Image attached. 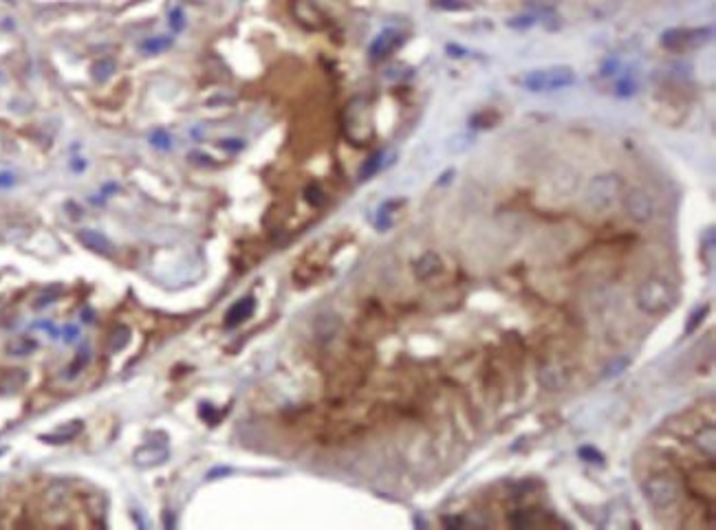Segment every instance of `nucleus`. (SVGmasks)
<instances>
[{
    "instance_id": "obj_15",
    "label": "nucleus",
    "mask_w": 716,
    "mask_h": 530,
    "mask_svg": "<svg viewBox=\"0 0 716 530\" xmlns=\"http://www.w3.org/2000/svg\"><path fill=\"white\" fill-rule=\"evenodd\" d=\"M472 143H474V136H472V134H457V136H452V139L448 141V150H450L452 154L465 152V150H470V147H472Z\"/></svg>"
},
{
    "instance_id": "obj_20",
    "label": "nucleus",
    "mask_w": 716,
    "mask_h": 530,
    "mask_svg": "<svg viewBox=\"0 0 716 530\" xmlns=\"http://www.w3.org/2000/svg\"><path fill=\"white\" fill-rule=\"evenodd\" d=\"M128 328H119V330H115L113 333V344H111V348L113 350H122L126 344H128Z\"/></svg>"
},
{
    "instance_id": "obj_2",
    "label": "nucleus",
    "mask_w": 716,
    "mask_h": 530,
    "mask_svg": "<svg viewBox=\"0 0 716 530\" xmlns=\"http://www.w3.org/2000/svg\"><path fill=\"white\" fill-rule=\"evenodd\" d=\"M637 306L646 315H661L672 306L670 282L663 278H648L637 289Z\"/></svg>"
},
{
    "instance_id": "obj_18",
    "label": "nucleus",
    "mask_w": 716,
    "mask_h": 530,
    "mask_svg": "<svg viewBox=\"0 0 716 530\" xmlns=\"http://www.w3.org/2000/svg\"><path fill=\"white\" fill-rule=\"evenodd\" d=\"M435 7L443 9V12H463V9H467L463 0H437Z\"/></svg>"
},
{
    "instance_id": "obj_1",
    "label": "nucleus",
    "mask_w": 716,
    "mask_h": 530,
    "mask_svg": "<svg viewBox=\"0 0 716 530\" xmlns=\"http://www.w3.org/2000/svg\"><path fill=\"white\" fill-rule=\"evenodd\" d=\"M524 91L529 93H553L560 88H568L575 84V73L568 67H549V69H535L524 73L522 77L516 80Z\"/></svg>"
},
{
    "instance_id": "obj_5",
    "label": "nucleus",
    "mask_w": 716,
    "mask_h": 530,
    "mask_svg": "<svg viewBox=\"0 0 716 530\" xmlns=\"http://www.w3.org/2000/svg\"><path fill=\"white\" fill-rule=\"evenodd\" d=\"M712 27H697V29H670L661 36V45L672 51L699 49L712 40Z\"/></svg>"
},
{
    "instance_id": "obj_25",
    "label": "nucleus",
    "mask_w": 716,
    "mask_h": 530,
    "mask_svg": "<svg viewBox=\"0 0 716 530\" xmlns=\"http://www.w3.org/2000/svg\"><path fill=\"white\" fill-rule=\"evenodd\" d=\"M307 198H309V203H313V205H320L322 200H324V198H322V192H320V189L315 187V185L307 189Z\"/></svg>"
},
{
    "instance_id": "obj_13",
    "label": "nucleus",
    "mask_w": 716,
    "mask_h": 530,
    "mask_svg": "<svg viewBox=\"0 0 716 530\" xmlns=\"http://www.w3.org/2000/svg\"><path fill=\"white\" fill-rule=\"evenodd\" d=\"M619 0H586V9L588 14H591L593 18L602 20V18H608L613 16L617 9H619Z\"/></svg>"
},
{
    "instance_id": "obj_8",
    "label": "nucleus",
    "mask_w": 716,
    "mask_h": 530,
    "mask_svg": "<svg viewBox=\"0 0 716 530\" xmlns=\"http://www.w3.org/2000/svg\"><path fill=\"white\" fill-rule=\"evenodd\" d=\"M78 240H80L86 249H91V251H95V253H102V256H111L113 249H115L113 242H111L106 236H104V233L95 231V229H82V231L78 233Z\"/></svg>"
},
{
    "instance_id": "obj_14",
    "label": "nucleus",
    "mask_w": 716,
    "mask_h": 530,
    "mask_svg": "<svg viewBox=\"0 0 716 530\" xmlns=\"http://www.w3.org/2000/svg\"><path fill=\"white\" fill-rule=\"evenodd\" d=\"M716 436H714V427H708V429H701L697 436H694V444L703 451L708 453L710 458H714V447H716Z\"/></svg>"
},
{
    "instance_id": "obj_27",
    "label": "nucleus",
    "mask_w": 716,
    "mask_h": 530,
    "mask_svg": "<svg viewBox=\"0 0 716 530\" xmlns=\"http://www.w3.org/2000/svg\"><path fill=\"white\" fill-rule=\"evenodd\" d=\"M220 147H227V150H240L243 147V141H220Z\"/></svg>"
},
{
    "instance_id": "obj_22",
    "label": "nucleus",
    "mask_w": 716,
    "mask_h": 530,
    "mask_svg": "<svg viewBox=\"0 0 716 530\" xmlns=\"http://www.w3.org/2000/svg\"><path fill=\"white\" fill-rule=\"evenodd\" d=\"M531 25H533V18H531V16H518V18H511L509 23H507V27H511V29H527V27H531Z\"/></svg>"
},
{
    "instance_id": "obj_21",
    "label": "nucleus",
    "mask_w": 716,
    "mask_h": 530,
    "mask_svg": "<svg viewBox=\"0 0 716 530\" xmlns=\"http://www.w3.org/2000/svg\"><path fill=\"white\" fill-rule=\"evenodd\" d=\"M635 91H637V84H635V82H630V80H626V77H622V80L617 82V93L624 95V97H628V95H633Z\"/></svg>"
},
{
    "instance_id": "obj_19",
    "label": "nucleus",
    "mask_w": 716,
    "mask_h": 530,
    "mask_svg": "<svg viewBox=\"0 0 716 530\" xmlns=\"http://www.w3.org/2000/svg\"><path fill=\"white\" fill-rule=\"evenodd\" d=\"M628 359L626 357H622V359H619V361H615L613 365H608L606 370H604V378H610V376H617V374H622L624 372V370L628 368Z\"/></svg>"
},
{
    "instance_id": "obj_26",
    "label": "nucleus",
    "mask_w": 716,
    "mask_h": 530,
    "mask_svg": "<svg viewBox=\"0 0 716 530\" xmlns=\"http://www.w3.org/2000/svg\"><path fill=\"white\" fill-rule=\"evenodd\" d=\"M446 51L448 53H452V58H465V49H463V47H457V45H448L446 47Z\"/></svg>"
},
{
    "instance_id": "obj_4",
    "label": "nucleus",
    "mask_w": 716,
    "mask_h": 530,
    "mask_svg": "<svg viewBox=\"0 0 716 530\" xmlns=\"http://www.w3.org/2000/svg\"><path fill=\"white\" fill-rule=\"evenodd\" d=\"M622 192V181L615 174L595 176L586 189V205L593 211H606L615 205V200Z\"/></svg>"
},
{
    "instance_id": "obj_11",
    "label": "nucleus",
    "mask_w": 716,
    "mask_h": 530,
    "mask_svg": "<svg viewBox=\"0 0 716 530\" xmlns=\"http://www.w3.org/2000/svg\"><path fill=\"white\" fill-rule=\"evenodd\" d=\"M443 262L437 256V253H424L417 262H415V275L419 280H430L441 271Z\"/></svg>"
},
{
    "instance_id": "obj_6",
    "label": "nucleus",
    "mask_w": 716,
    "mask_h": 530,
    "mask_svg": "<svg viewBox=\"0 0 716 530\" xmlns=\"http://www.w3.org/2000/svg\"><path fill=\"white\" fill-rule=\"evenodd\" d=\"M624 205H626L628 216L637 222H650L657 214L655 200H652V196L646 192V189H633V192L626 196Z\"/></svg>"
},
{
    "instance_id": "obj_12",
    "label": "nucleus",
    "mask_w": 716,
    "mask_h": 530,
    "mask_svg": "<svg viewBox=\"0 0 716 530\" xmlns=\"http://www.w3.org/2000/svg\"><path fill=\"white\" fill-rule=\"evenodd\" d=\"M540 383H542V387L551 389V392L562 389V387L566 385V374H564V370L557 368V365L542 368V372H540Z\"/></svg>"
},
{
    "instance_id": "obj_23",
    "label": "nucleus",
    "mask_w": 716,
    "mask_h": 530,
    "mask_svg": "<svg viewBox=\"0 0 716 530\" xmlns=\"http://www.w3.org/2000/svg\"><path fill=\"white\" fill-rule=\"evenodd\" d=\"M580 458H584L586 462H602V460H604L602 453L595 451L593 447H582V449H580Z\"/></svg>"
},
{
    "instance_id": "obj_10",
    "label": "nucleus",
    "mask_w": 716,
    "mask_h": 530,
    "mask_svg": "<svg viewBox=\"0 0 716 530\" xmlns=\"http://www.w3.org/2000/svg\"><path fill=\"white\" fill-rule=\"evenodd\" d=\"M254 309H256L254 298H243V300H238V302L227 311V315H225V326H227V328H234V326H238V324H243L245 320H249V317H251Z\"/></svg>"
},
{
    "instance_id": "obj_24",
    "label": "nucleus",
    "mask_w": 716,
    "mask_h": 530,
    "mask_svg": "<svg viewBox=\"0 0 716 530\" xmlns=\"http://www.w3.org/2000/svg\"><path fill=\"white\" fill-rule=\"evenodd\" d=\"M705 313H708V309H699L697 313H694V315H692V322H690V324H688V328H686V330H688V333H692V330H694V328H697V326L701 324V320H703V317H705Z\"/></svg>"
},
{
    "instance_id": "obj_7",
    "label": "nucleus",
    "mask_w": 716,
    "mask_h": 530,
    "mask_svg": "<svg viewBox=\"0 0 716 530\" xmlns=\"http://www.w3.org/2000/svg\"><path fill=\"white\" fill-rule=\"evenodd\" d=\"M168 455H170V449L165 447V444H159V442H148L143 444V447H139L135 451L132 460L137 466H141V469H150V466H159L168 460Z\"/></svg>"
},
{
    "instance_id": "obj_16",
    "label": "nucleus",
    "mask_w": 716,
    "mask_h": 530,
    "mask_svg": "<svg viewBox=\"0 0 716 530\" xmlns=\"http://www.w3.org/2000/svg\"><path fill=\"white\" fill-rule=\"evenodd\" d=\"M7 348H9V352H12V354L20 357V354H29L31 350L36 348V341H31V339H27V337H18Z\"/></svg>"
},
{
    "instance_id": "obj_28",
    "label": "nucleus",
    "mask_w": 716,
    "mask_h": 530,
    "mask_svg": "<svg viewBox=\"0 0 716 530\" xmlns=\"http://www.w3.org/2000/svg\"><path fill=\"white\" fill-rule=\"evenodd\" d=\"M452 174H454V172H452V169H450V172H446V174H443V178H441V181H439V183H448Z\"/></svg>"
},
{
    "instance_id": "obj_9",
    "label": "nucleus",
    "mask_w": 716,
    "mask_h": 530,
    "mask_svg": "<svg viewBox=\"0 0 716 530\" xmlns=\"http://www.w3.org/2000/svg\"><path fill=\"white\" fill-rule=\"evenodd\" d=\"M399 45H402V36H399L397 31H384V34H379L371 45V58L382 60L386 56H391Z\"/></svg>"
},
{
    "instance_id": "obj_17",
    "label": "nucleus",
    "mask_w": 716,
    "mask_h": 530,
    "mask_svg": "<svg viewBox=\"0 0 716 530\" xmlns=\"http://www.w3.org/2000/svg\"><path fill=\"white\" fill-rule=\"evenodd\" d=\"M382 158H384V154H382V152H377V154H373L371 158H368V161L364 163V167H362V172H360V178H362V181H366L368 176L377 174V169L382 167Z\"/></svg>"
},
{
    "instance_id": "obj_3",
    "label": "nucleus",
    "mask_w": 716,
    "mask_h": 530,
    "mask_svg": "<svg viewBox=\"0 0 716 530\" xmlns=\"http://www.w3.org/2000/svg\"><path fill=\"white\" fill-rule=\"evenodd\" d=\"M644 495L657 511H670V508H675L679 504L683 493H681V484L675 478L657 475V478H648L644 482Z\"/></svg>"
}]
</instances>
